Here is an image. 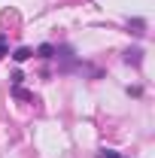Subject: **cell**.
Returning <instances> with one entry per match:
<instances>
[{
	"mask_svg": "<svg viewBox=\"0 0 155 158\" xmlns=\"http://www.w3.org/2000/svg\"><path fill=\"white\" fill-rule=\"evenodd\" d=\"M31 55H34V52H31V49H19V52H15V55H12V58H15V61H27V58H31Z\"/></svg>",
	"mask_w": 155,
	"mask_h": 158,
	"instance_id": "1",
	"label": "cell"
},
{
	"mask_svg": "<svg viewBox=\"0 0 155 158\" xmlns=\"http://www.w3.org/2000/svg\"><path fill=\"white\" fill-rule=\"evenodd\" d=\"M100 158H122V155H116L113 149H103V152H100Z\"/></svg>",
	"mask_w": 155,
	"mask_h": 158,
	"instance_id": "2",
	"label": "cell"
},
{
	"mask_svg": "<svg viewBox=\"0 0 155 158\" xmlns=\"http://www.w3.org/2000/svg\"><path fill=\"white\" fill-rule=\"evenodd\" d=\"M3 55H6V40L0 37V58H3Z\"/></svg>",
	"mask_w": 155,
	"mask_h": 158,
	"instance_id": "3",
	"label": "cell"
}]
</instances>
